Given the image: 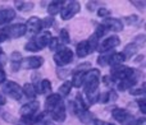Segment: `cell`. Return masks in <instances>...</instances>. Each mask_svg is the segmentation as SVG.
<instances>
[{
	"mask_svg": "<svg viewBox=\"0 0 146 125\" xmlns=\"http://www.w3.org/2000/svg\"><path fill=\"white\" fill-rule=\"evenodd\" d=\"M99 83H100V72L98 69H90L85 73L83 77V88H85V93H92L95 91H98Z\"/></svg>",
	"mask_w": 146,
	"mask_h": 125,
	"instance_id": "obj_1",
	"label": "cell"
},
{
	"mask_svg": "<svg viewBox=\"0 0 146 125\" xmlns=\"http://www.w3.org/2000/svg\"><path fill=\"white\" fill-rule=\"evenodd\" d=\"M1 91H3L1 93H5L7 96L12 97L13 100L19 101V100H22V97H23L22 87H21L18 83L12 82V80H8V82H4V83H3Z\"/></svg>",
	"mask_w": 146,
	"mask_h": 125,
	"instance_id": "obj_2",
	"label": "cell"
},
{
	"mask_svg": "<svg viewBox=\"0 0 146 125\" xmlns=\"http://www.w3.org/2000/svg\"><path fill=\"white\" fill-rule=\"evenodd\" d=\"M135 75V70L129 66H124V65H117V66L111 68L110 77L117 80H123L127 78H131Z\"/></svg>",
	"mask_w": 146,
	"mask_h": 125,
	"instance_id": "obj_3",
	"label": "cell"
},
{
	"mask_svg": "<svg viewBox=\"0 0 146 125\" xmlns=\"http://www.w3.org/2000/svg\"><path fill=\"white\" fill-rule=\"evenodd\" d=\"M72 60H73V51L68 47H63L54 54V61L59 66L68 65Z\"/></svg>",
	"mask_w": 146,
	"mask_h": 125,
	"instance_id": "obj_4",
	"label": "cell"
},
{
	"mask_svg": "<svg viewBox=\"0 0 146 125\" xmlns=\"http://www.w3.org/2000/svg\"><path fill=\"white\" fill-rule=\"evenodd\" d=\"M81 10V4L78 1H69L64 5V8L62 9L60 15H62V19L64 20H68L73 18L76 14H78V12Z\"/></svg>",
	"mask_w": 146,
	"mask_h": 125,
	"instance_id": "obj_5",
	"label": "cell"
},
{
	"mask_svg": "<svg viewBox=\"0 0 146 125\" xmlns=\"http://www.w3.org/2000/svg\"><path fill=\"white\" fill-rule=\"evenodd\" d=\"M119 43H121V40H119L118 36H110V37L105 38V40L99 45L98 50L100 51L101 54L109 53V51H111L113 49H115L117 46H119Z\"/></svg>",
	"mask_w": 146,
	"mask_h": 125,
	"instance_id": "obj_6",
	"label": "cell"
},
{
	"mask_svg": "<svg viewBox=\"0 0 146 125\" xmlns=\"http://www.w3.org/2000/svg\"><path fill=\"white\" fill-rule=\"evenodd\" d=\"M4 32L7 33L8 38H19L23 35H26V26L23 23H17V24H13L10 27L5 28Z\"/></svg>",
	"mask_w": 146,
	"mask_h": 125,
	"instance_id": "obj_7",
	"label": "cell"
},
{
	"mask_svg": "<svg viewBox=\"0 0 146 125\" xmlns=\"http://www.w3.org/2000/svg\"><path fill=\"white\" fill-rule=\"evenodd\" d=\"M111 116H113V119H115V120L121 124H128L129 121L133 119L128 111L124 110V109H121V107L113 109V111H111Z\"/></svg>",
	"mask_w": 146,
	"mask_h": 125,
	"instance_id": "obj_8",
	"label": "cell"
},
{
	"mask_svg": "<svg viewBox=\"0 0 146 125\" xmlns=\"http://www.w3.org/2000/svg\"><path fill=\"white\" fill-rule=\"evenodd\" d=\"M101 24L108 31H114V32H121L123 30V23L118 18H105Z\"/></svg>",
	"mask_w": 146,
	"mask_h": 125,
	"instance_id": "obj_9",
	"label": "cell"
},
{
	"mask_svg": "<svg viewBox=\"0 0 146 125\" xmlns=\"http://www.w3.org/2000/svg\"><path fill=\"white\" fill-rule=\"evenodd\" d=\"M44 64V58L41 56H30L22 60L21 66L27 68V69H38L41 68V65Z\"/></svg>",
	"mask_w": 146,
	"mask_h": 125,
	"instance_id": "obj_10",
	"label": "cell"
},
{
	"mask_svg": "<svg viewBox=\"0 0 146 125\" xmlns=\"http://www.w3.org/2000/svg\"><path fill=\"white\" fill-rule=\"evenodd\" d=\"M51 37H53V36H51V33L49 32V31H44V32L38 33V35L36 36L35 40H32V41L36 43V46L38 47V50H41V49H44L45 46L49 45Z\"/></svg>",
	"mask_w": 146,
	"mask_h": 125,
	"instance_id": "obj_11",
	"label": "cell"
},
{
	"mask_svg": "<svg viewBox=\"0 0 146 125\" xmlns=\"http://www.w3.org/2000/svg\"><path fill=\"white\" fill-rule=\"evenodd\" d=\"M38 107H40V103L38 101H30V102L25 103V105L21 107V114L22 116H28V115H35L37 113Z\"/></svg>",
	"mask_w": 146,
	"mask_h": 125,
	"instance_id": "obj_12",
	"label": "cell"
},
{
	"mask_svg": "<svg viewBox=\"0 0 146 125\" xmlns=\"http://www.w3.org/2000/svg\"><path fill=\"white\" fill-rule=\"evenodd\" d=\"M50 114H51V118H53L55 121H59V123L64 121V120H66V118H67L66 106H64V103L60 102L55 109H54L53 111H51Z\"/></svg>",
	"mask_w": 146,
	"mask_h": 125,
	"instance_id": "obj_13",
	"label": "cell"
},
{
	"mask_svg": "<svg viewBox=\"0 0 146 125\" xmlns=\"http://www.w3.org/2000/svg\"><path fill=\"white\" fill-rule=\"evenodd\" d=\"M26 31L31 33H37L41 31V19L38 17H31L26 23Z\"/></svg>",
	"mask_w": 146,
	"mask_h": 125,
	"instance_id": "obj_14",
	"label": "cell"
},
{
	"mask_svg": "<svg viewBox=\"0 0 146 125\" xmlns=\"http://www.w3.org/2000/svg\"><path fill=\"white\" fill-rule=\"evenodd\" d=\"M62 102V97L58 95V93H53L50 95L48 98H46V102H45V109L48 113H51L59 103Z\"/></svg>",
	"mask_w": 146,
	"mask_h": 125,
	"instance_id": "obj_15",
	"label": "cell"
},
{
	"mask_svg": "<svg viewBox=\"0 0 146 125\" xmlns=\"http://www.w3.org/2000/svg\"><path fill=\"white\" fill-rule=\"evenodd\" d=\"M15 18V12L12 8H5L0 10V24H8Z\"/></svg>",
	"mask_w": 146,
	"mask_h": 125,
	"instance_id": "obj_16",
	"label": "cell"
},
{
	"mask_svg": "<svg viewBox=\"0 0 146 125\" xmlns=\"http://www.w3.org/2000/svg\"><path fill=\"white\" fill-rule=\"evenodd\" d=\"M136 83H137V78L133 75V77H131V78H127V79L119 80L117 88H118L119 91H128V89H131V88L133 87Z\"/></svg>",
	"mask_w": 146,
	"mask_h": 125,
	"instance_id": "obj_17",
	"label": "cell"
},
{
	"mask_svg": "<svg viewBox=\"0 0 146 125\" xmlns=\"http://www.w3.org/2000/svg\"><path fill=\"white\" fill-rule=\"evenodd\" d=\"M64 5H66L64 1H51V3H49L48 13L50 15H56L58 13L62 12V9L64 8Z\"/></svg>",
	"mask_w": 146,
	"mask_h": 125,
	"instance_id": "obj_18",
	"label": "cell"
},
{
	"mask_svg": "<svg viewBox=\"0 0 146 125\" xmlns=\"http://www.w3.org/2000/svg\"><path fill=\"white\" fill-rule=\"evenodd\" d=\"M76 54H77L78 58H85V56H87L88 54H91L90 49H88V45L86 41H82V42H80L77 45V47H76Z\"/></svg>",
	"mask_w": 146,
	"mask_h": 125,
	"instance_id": "obj_19",
	"label": "cell"
},
{
	"mask_svg": "<svg viewBox=\"0 0 146 125\" xmlns=\"http://www.w3.org/2000/svg\"><path fill=\"white\" fill-rule=\"evenodd\" d=\"M22 55H21V53H18V51H15V53L12 54V69L13 72H18L21 68V64H22Z\"/></svg>",
	"mask_w": 146,
	"mask_h": 125,
	"instance_id": "obj_20",
	"label": "cell"
},
{
	"mask_svg": "<svg viewBox=\"0 0 146 125\" xmlns=\"http://www.w3.org/2000/svg\"><path fill=\"white\" fill-rule=\"evenodd\" d=\"M22 92H23V95H26L28 98H35L36 96H37V89H36V87L33 84H31V83H27V84L23 86Z\"/></svg>",
	"mask_w": 146,
	"mask_h": 125,
	"instance_id": "obj_21",
	"label": "cell"
},
{
	"mask_svg": "<svg viewBox=\"0 0 146 125\" xmlns=\"http://www.w3.org/2000/svg\"><path fill=\"white\" fill-rule=\"evenodd\" d=\"M137 50H139V46H136L135 43H128V45L124 47V50H123V55H124V58L126 59H129V58H132L133 55H136L137 54Z\"/></svg>",
	"mask_w": 146,
	"mask_h": 125,
	"instance_id": "obj_22",
	"label": "cell"
},
{
	"mask_svg": "<svg viewBox=\"0 0 146 125\" xmlns=\"http://www.w3.org/2000/svg\"><path fill=\"white\" fill-rule=\"evenodd\" d=\"M124 61H126V58H124V55L122 53H113L109 64H111L113 66H117V65H122Z\"/></svg>",
	"mask_w": 146,
	"mask_h": 125,
	"instance_id": "obj_23",
	"label": "cell"
},
{
	"mask_svg": "<svg viewBox=\"0 0 146 125\" xmlns=\"http://www.w3.org/2000/svg\"><path fill=\"white\" fill-rule=\"evenodd\" d=\"M85 73L86 72H73V79L71 82L72 86L74 87H81L83 83V77H85Z\"/></svg>",
	"mask_w": 146,
	"mask_h": 125,
	"instance_id": "obj_24",
	"label": "cell"
},
{
	"mask_svg": "<svg viewBox=\"0 0 146 125\" xmlns=\"http://www.w3.org/2000/svg\"><path fill=\"white\" fill-rule=\"evenodd\" d=\"M15 8L19 9L21 12H30L33 9V3L32 1H15Z\"/></svg>",
	"mask_w": 146,
	"mask_h": 125,
	"instance_id": "obj_25",
	"label": "cell"
},
{
	"mask_svg": "<svg viewBox=\"0 0 146 125\" xmlns=\"http://www.w3.org/2000/svg\"><path fill=\"white\" fill-rule=\"evenodd\" d=\"M111 54H113V53H110V51H109V53H104V54H101V55L98 58L99 65H101V66H105V65H108L109 63H110Z\"/></svg>",
	"mask_w": 146,
	"mask_h": 125,
	"instance_id": "obj_26",
	"label": "cell"
},
{
	"mask_svg": "<svg viewBox=\"0 0 146 125\" xmlns=\"http://www.w3.org/2000/svg\"><path fill=\"white\" fill-rule=\"evenodd\" d=\"M38 91L41 93H49L51 91V83L49 79H42L38 86Z\"/></svg>",
	"mask_w": 146,
	"mask_h": 125,
	"instance_id": "obj_27",
	"label": "cell"
},
{
	"mask_svg": "<svg viewBox=\"0 0 146 125\" xmlns=\"http://www.w3.org/2000/svg\"><path fill=\"white\" fill-rule=\"evenodd\" d=\"M87 45H88V49H90V51L92 53V51H95V50H98V47H99V38L96 37L95 35H92L90 38H88L87 41Z\"/></svg>",
	"mask_w": 146,
	"mask_h": 125,
	"instance_id": "obj_28",
	"label": "cell"
},
{
	"mask_svg": "<svg viewBox=\"0 0 146 125\" xmlns=\"http://www.w3.org/2000/svg\"><path fill=\"white\" fill-rule=\"evenodd\" d=\"M49 47H50V50H55V51H58V50H60V49H63L64 46L62 45V42L59 41V38L58 37H51V40H50V42H49Z\"/></svg>",
	"mask_w": 146,
	"mask_h": 125,
	"instance_id": "obj_29",
	"label": "cell"
},
{
	"mask_svg": "<svg viewBox=\"0 0 146 125\" xmlns=\"http://www.w3.org/2000/svg\"><path fill=\"white\" fill-rule=\"evenodd\" d=\"M71 88H72V84H71V82H64V84H62L60 87H59V93L58 95L60 96H68L69 95V92H71Z\"/></svg>",
	"mask_w": 146,
	"mask_h": 125,
	"instance_id": "obj_30",
	"label": "cell"
},
{
	"mask_svg": "<svg viewBox=\"0 0 146 125\" xmlns=\"http://www.w3.org/2000/svg\"><path fill=\"white\" fill-rule=\"evenodd\" d=\"M59 41L62 42V45H67V43H69L71 42V38H69V33H68V31L67 30H62L60 31V33H59Z\"/></svg>",
	"mask_w": 146,
	"mask_h": 125,
	"instance_id": "obj_31",
	"label": "cell"
},
{
	"mask_svg": "<svg viewBox=\"0 0 146 125\" xmlns=\"http://www.w3.org/2000/svg\"><path fill=\"white\" fill-rule=\"evenodd\" d=\"M22 123L23 124H27V125H33L37 120V115H28V116H22Z\"/></svg>",
	"mask_w": 146,
	"mask_h": 125,
	"instance_id": "obj_32",
	"label": "cell"
},
{
	"mask_svg": "<svg viewBox=\"0 0 146 125\" xmlns=\"http://www.w3.org/2000/svg\"><path fill=\"white\" fill-rule=\"evenodd\" d=\"M54 23V18L53 17H46L44 19H41V30H46V28H50Z\"/></svg>",
	"mask_w": 146,
	"mask_h": 125,
	"instance_id": "obj_33",
	"label": "cell"
},
{
	"mask_svg": "<svg viewBox=\"0 0 146 125\" xmlns=\"http://www.w3.org/2000/svg\"><path fill=\"white\" fill-rule=\"evenodd\" d=\"M106 32H108V30H106L103 24H100V26H98V28L95 30V33H94V35H95L98 38H101L106 35Z\"/></svg>",
	"mask_w": 146,
	"mask_h": 125,
	"instance_id": "obj_34",
	"label": "cell"
},
{
	"mask_svg": "<svg viewBox=\"0 0 146 125\" xmlns=\"http://www.w3.org/2000/svg\"><path fill=\"white\" fill-rule=\"evenodd\" d=\"M33 125H51V124L50 121L45 119V114H40V115H37V120Z\"/></svg>",
	"mask_w": 146,
	"mask_h": 125,
	"instance_id": "obj_35",
	"label": "cell"
},
{
	"mask_svg": "<svg viewBox=\"0 0 146 125\" xmlns=\"http://www.w3.org/2000/svg\"><path fill=\"white\" fill-rule=\"evenodd\" d=\"M26 50L30 51V53H37V51H40V50H38V47L36 46V43L33 42L32 40H31L30 42L26 43Z\"/></svg>",
	"mask_w": 146,
	"mask_h": 125,
	"instance_id": "obj_36",
	"label": "cell"
},
{
	"mask_svg": "<svg viewBox=\"0 0 146 125\" xmlns=\"http://www.w3.org/2000/svg\"><path fill=\"white\" fill-rule=\"evenodd\" d=\"M124 19H126V24H137L140 22V18L137 15H128Z\"/></svg>",
	"mask_w": 146,
	"mask_h": 125,
	"instance_id": "obj_37",
	"label": "cell"
},
{
	"mask_svg": "<svg viewBox=\"0 0 146 125\" xmlns=\"http://www.w3.org/2000/svg\"><path fill=\"white\" fill-rule=\"evenodd\" d=\"M98 14H99V17H104V19H105V18H109V15H110V10L105 9V8H101V9L98 10Z\"/></svg>",
	"mask_w": 146,
	"mask_h": 125,
	"instance_id": "obj_38",
	"label": "cell"
},
{
	"mask_svg": "<svg viewBox=\"0 0 146 125\" xmlns=\"http://www.w3.org/2000/svg\"><path fill=\"white\" fill-rule=\"evenodd\" d=\"M135 45L136 46H142L144 45V42H145V35H139V36H136V37H135Z\"/></svg>",
	"mask_w": 146,
	"mask_h": 125,
	"instance_id": "obj_39",
	"label": "cell"
},
{
	"mask_svg": "<svg viewBox=\"0 0 146 125\" xmlns=\"http://www.w3.org/2000/svg\"><path fill=\"white\" fill-rule=\"evenodd\" d=\"M137 103H139L140 111H141L142 114H146V101L144 100V98H140V100L137 101Z\"/></svg>",
	"mask_w": 146,
	"mask_h": 125,
	"instance_id": "obj_40",
	"label": "cell"
},
{
	"mask_svg": "<svg viewBox=\"0 0 146 125\" xmlns=\"http://www.w3.org/2000/svg\"><path fill=\"white\" fill-rule=\"evenodd\" d=\"M131 4L133 5V7H137L140 10H144L146 3H145V1H131Z\"/></svg>",
	"mask_w": 146,
	"mask_h": 125,
	"instance_id": "obj_41",
	"label": "cell"
},
{
	"mask_svg": "<svg viewBox=\"0 0 146 125\" xmlns=\"http://www.w3.org/2000/svg\"><path fill=\"white\" fill-rule=\"evenodd\" d=\"M131 95H133V96L144 95V89H142V88H137V89H133V91H131Z\"/></svg>",
	"mask_w": 146,
	"mask_h": 125,
	"instance_id": "obj_42",
	"label": "cell"
},
{
	"mask_svg": "<svg viewBox=\"0 0 146 125\" xmlns=\"http://www.w3.org/2000/svg\"><path fill=\"white\" fill-rule=\"evenodd\" d=\"M8 40V36H7V33L4 32V31H1L0 32V43L1 42H4V41H7Z\"/></svg>",
	"mask_w": 146,
	"mask_h": 125,
	"instance_id": "obj_43",
	"label": "cell"
},
{
	"mask_svg": "<svg viewBox=\"0 0 146 125\" xmlns=\"http://www.w3.org/2000/svg\"><path fill=\"white\" fill-rule=\"evenodd\" d=\"M4 82H5V72L0 68V84H3Z\"/></svg>",
	"mask_w": 146,
	"mask_h": 125,
	"instance_id": "obj_44",
	"label": "cell"
},
{
	"mask_svg": "<svg viewBox=\"0 0 146 125\" xmlns=\"http://www.w3.org/2000/svg\"><path fill=\"white\" fill-rule=\"evenodd\" d=\"M96 4H98V3H95V1H91V3H88V4H87L88 10H90V12H94V8L96 7Z\"/></svg>",
	"mask_w": 146,
	"mask_h": 125,
	"instance_id": "obj_45",
	"label": "cell"
},
{
	"mask_svg": "<svg viewBox=\"0 0 146 125\" xmlns=\"http://www.w3.org/2000/svg\"><path fill=\"white\" fill-rule=\"evenodd\" d=\"M5 103H7V100H5V96L3 95L1 92H0V106L5 105Z\"/></svg>",
	"mask_w": 146,
	"mask_h": 125,
	"instance_id": "obj_46",
	"label": "cell"
},
{
	"mask_svg": "<svg viewBox=\"0 0 146 125\" xmlns=\"http://www.w3.org/2000/svg\"><path fill=\"white\" fill-rule=\"evenodd\" d=\"M108 125H114V124H110V123H108Z\"/></svg>",
	"mask_w": 146,
	"mask_h": 125,
	"instance_id": "obj_47",
	"label": "cell"
}]
</instances>
